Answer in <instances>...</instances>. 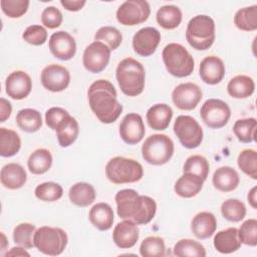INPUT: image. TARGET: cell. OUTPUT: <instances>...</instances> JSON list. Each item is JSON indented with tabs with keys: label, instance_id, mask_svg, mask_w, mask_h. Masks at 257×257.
<instances>
[{
	"label": "cell",
	"instance_id": "6da1fadb",
	"mask_svg": "<svg viewBox=\"0 0 257 257\" xmlns=\"http://www.w3.org/2000/svg\"><path fill=\"white\" fill-rule=\"evenodd\" d=\"M116 213L119 218L130 220L137 225H147L157 212L156 201L145 195H140L134 189H122L115 194Z\"/></svg>",
	"mask_w": 257,
	"mask_h": 257
},
{
	"label": "cell",
	"instance_id": "7a4b0ae2",
	"mask_svg": "<svg viewBox=\"0 0 257 257\" xmlns=\"http://www.w3.org/2000/svg\"><path fill=\"white\" fill-rule=\"evenodd\" d=\"M88 104L102 123L114 122L122 111L113 84L107 79H98L90 84L87 91Z\"/></svg>",
	"mask_w": 257,
	"mask_h": 257
},
{
	"label": "cell",
	"instance_id": "3957f363",
	"mask_svg": "<svg viewBox=\"0 0 257 257\" xmlns=\"http://www.w3.org/2000/svg\"><path fill=\"white\" fill-rule=\"evenodd\" d=\"M115 77L120 90L127 96H138L145 88L146 71L143 64L133 57L119 61L115 69Z\"/></svg>",
	"mask_w": 257,
	"mask_h": 257
},
{
	"label": "cell",
	"instance_id": "277c9868",
	"mask_svg": "<svg viewBox=\"0 0 257 257\" xmlns=\"http://www.w3.org/2000/svg\"><path fill=\"white\" fill-rule=\"evenodd\" d=\"M215 38V22L210 16L199 14L189 21L186 29V39L194 49H209Z\"/></svg>",
	"mask_w": 257,
	"mask_h": 257
},
{
	"label": "cell",
	"instance_id": "5b68a950",
	"mask_svg": "<svg viewBox=\"0 0 257 257\" xmlns=\"http://www.w3.org/2000/svg\"><path fill=\"white\" fill-rule=\"evenodd\" d=\"M105 176L109 182L115 185L136 183L143 178L144 169L138 161L117 156L107 162Z\"/></svg>",
	"mask_w": 257,
	"mask_h": 257
},
{
	"label": "cell",
	"instance_id": "8992f818",
	"mask_svg": "<svg viewBox=\"0 0 257 257\" xmlns=\"http://www.w3.org/2000/svg\"><path fill=\"white\" fill-rule=\"evenodd\" d=\"M162 57L167 71L175 77H187L194 71V58L182 44L174 42L167 44L163 49Z\"/></svg>",
	"mask_w": 257,
	"mask_h": 257
},
{
	"label": "cell",
	"instance_id": "52a82bcc",
	"mask_svg": "<svg viewBox=\"0 0 257 257\" xmlns=\"http://www.w3.org/2000/svg\"><path fill=\"white\" fill-rule=\"evenodd\" d=\"M174 142L164 134H155L148 137L142 146L143 159L154 166L167 164L174 155Z\"/></svg>",
	"mask_w": 257,
	"mask_h": 257
},
{
	"label": "cell",
	"instance_id": "ba28073f",
	"mask_svg": "<svg viewBox=\"0 0 257 257\" xmlns=\"http://www.w3.org/2000/svg\"><path fill=\"white\" fill-rule=\"evenodd\" d=\"M68 237L59 227L42 226L34 234V247L48 256L60 255L66 248Z\"/></svg>",
	"mask_w": 257,
	"mask_h": 257
},
{
	"label": "cell",
	"instance_id": "9c48e42d",
	"mask_svg": "<svg viewBox=\"0 0 257 257\" xmlns=\"http://www.w3.org/2000/svg\"><path fill=\"white\" fill-rule=\"evenodd\" d=\"M173 128L179 142L186 149H196L203 141V128L191 115H179Z\"/></svg>",
	"mask_w": 257,
	"mask_h": 257
},
{
	"label": "cell",
	"instance_id": "30bf717a",
	"mask_svg": "<svg viewBox=\"0 0 257 257\" xmlns=\"http://www.w3.org/2000/svg\"><path fill=\"white\" fill-rule=\"evenodd\" d=\"M200 116L207 126L221 128L228 123L231 116V108L221 99L209 98L201 106Z\"/></svg>",
	"mask_w": 257,
	"mask_h": 257
},
{
	"label": "cell",
	"instance_id": "8fae6325",
	"mask_svg": "<svg viewBox=\"0 0 257 257\" xmlns=\"http://www.w3.org/2000/svg\"><path fill=\"white\" fill-rule=\"evenodd\" d=\"M151 14L149 2L145 0L124 1L116 10L117 21L124 26H135L146 22Z\"/></svg>",
	"mask_w": 257,
	"mask_h": 257
},
{
	"label": "cell",
	"instance_id": "7c38bea8",
	"mask_svg": "<svg viewBox=\"0 0 257 257\" xmlns=\"http://www.w3.org/2000/svg\"><path fill=\"white\" fill-rule=\"evenodd\" d=\"M110 49L100 41H93L83 51L82 64L91 73H98L104 70L110 59Z\"/></svg>",
	"mask_w": 257,
	"mask_h": 257
},
{
	"label": "cell",
	"instance_id": "4fadbf2b",
	"mask_svg": "<svg viewBox=\"0 0 257 257\" xmlns=\"http://www.w3.org/2000/svg\"><path fill=\"white\" fill-rule=\"evenodd\" d=\"M40 80L45 89L52 92H60L69 85L70 73L66 67L52 63L42 69Z\"/></svg>",
	"mask_w": 257,
	"mask_h": 257
},
{
	"label": "cell",
	"instance_id": "5bb4252c",
	"mask_svg": "<svg viewBox=\"0 0 257 257\" xmlns=\"http://www.w3.org/2000/svg\"><path fill=\"white\" fill-rule=\"evenodd\" d=\"M202 97V89L193 82L180 83L172 91V100L175 106L182 110L196 108Z\"/></svg>",
	"mask_w": 257,
	"mask_h": 257
},
{
	"label": "cell",
	"instance_id": "9a60e30c",
	"mask_svg": "<svg viewBox=\"0 0 257 257\" xmlns=\"http://www.w3.org/2000/svg\"><path fill=\"white\" fill-rule=\"evenodd\" d=\"M161 33L155 27H144L140 29L133 37L134 51L143 57L154 54L160 44Z\"/></svg>",
	"mask_w": 257,
	"mask_h": 257
},
{
	"label": "cell",
	"instance_id": "2e32d148",
	"mask_svg": "<svg viewBox=\"0 0 257 257\" xmlns=\"http://www.w3.org/2000/svg\"><path fill=\"white\" fill-rule=\"evenodd\" d=\"M120 139L127 145H137L145 137L146 128L143 117L136 112L125 114L118 126Z\"/></svg>",
	"mask_w": 257,
	"mask_h": 257
},
{
	"label": "cell",
	"instance_id": "e0dca14e",
	"mask_svg": "<svg viewBox=\"0 0 257 257\" xmlns=\"http://www.w3.org/2000/svg\"><path fill=\"white\" fill-rule=\"evenodd\" d=\"M51 54L60 60H69L76 53L75 39L66 31L54 32L48 41Z\"/></svg>",
	"mask_w": 257,
	"mask_h": 257
},
{
	"label": "cell",
	"instance_id": "ac0fdd59",
	"mask_svg": "<svg viewBox=\"0 0 257 257\" xmlns=\"http://www.w3.org/2000/svg\"><path fill=\"white\" fill-rule=\"evenodd\" d=\"M6 93L13 99L20 100L29 95L32 89V80L28 73L23 70L11 72L5 81Z\"/></svg>",
	"mask_w": 257,
	"mask_h": 257
},
{
	"label": "cell",
	"instance_id": "d6986e66",
	"mask_svg": "<svg viewBox=\"0 0 257 257\" xmlns=\"http://www.w3.org/2000/svg\"><path fill=\"white\" fill-rule=\"evenodd\" d=\"M225 71L223 60L216 55L206 56L199 66L201 79L209 85H215L221 82L225 76Z\"/></svg>",
	"mask_w": 257,
	"mask_h": 257
},
{
	"label": "cell",
	"instance_id": "ffe728a7",
	"mask_svg": "<svg viewBox=\"0 0 257 257\" xmlns=\"http://www.w3.org/2000/svg\"><path fill=\"white\" fill-rule=\"evenodd\" d=\"M140 230L138 225L130 220H123L115 225L112 232V240L120 249H130L139 240Z\"/></svg>",
	"mask_w": 257,
	"mask_h": 257
},
{
	"label": "cell",
	"instance_id": "44dd1931",
	"mask_svg": "<svg viewBox=\"0 0 257 257\" xmlns=\"http://www.w3.org/2000/svg\"><path fill=\"white\" fill-rule=\"evenodd\" d=\"M0 181L5 188L9 190H17L25 185L27 174L21 165L17 163H9L2 167Z\"/></svg>",
	"mask_w": 257,
	"mask_h": 257
},
{
	"label": "cell",
	"instance_id": "7402d4cb",
	"mask_svg": "<svg viewBox=\"0 0 257 257\" xmlns=\"http://www.w3.org/2000/svg\"><path fill=\"white\" fill-rule=\"evenodd\" d=\"M217 229V220L213 213L203 211L196 214L191 223V230L200 240L210 238Z\"/></svg>",
	"mask_w": 257,
	"mask_h": 257
},
{
	"label": "cell",
	"instance_id": "603a6c76",
	"mask_svg": "<svg viewBox=\"0 0 257 257\" xmlns=\"http://www.w3.org/2000/svg\"><path fill=\"white\" fill-rule=\"evenodd\" d=\"M173 117V109L167 103H157L151 106L147 111V122L155 131L166 130Z\"/></svg>",
	"mask_w": 257,
	"mask_h": 257
},
{
	"label": "cell",
	"instance_id": "cb8c5ba5",
	"mask_svg": "<svg viewBox=\"0 0 257 257\" xmlns=\"http://www.w3.org/2000/svg\"><path fill=\"white\" fill-rule=\"evenodd\" d=\"M212 183L218 191L228 193L234 191L238 187L240 177L235 169L229 166H223L214 172Z\"/></svg>",
	"mask_w": 257,
	"mask_h": 257
},
{
	"label": "cell",
	"instance_id": "d4e9b609",
	"mask_svg": "<svg viewBox=\"0 0 257 257\" xmlns=\"http://www.w3.org/2000/svg\"><path fill=\"white\" fill-rule=\"evenodd\" d=\"M213 244L215 249L222 254L236 252L241 247V241L238 236V229L230 227L216 233Z\"/></svg>",
	"mask_w": 257,
	"mask_h": 257
},
{
	"label": "cell",
	"instance_id": "484cf974",
	"mask_svg": "<svg viewBox=\"0 0 257 257\" xmlns=\"http://www.w3.org/2000/svg\"><path fill=\"white\" fill-rule=\"evenodd\" d=\"M204 180L192 173H184L175 183V193L182 198H193L197 196L204 184Z\"/></svg>",
	"mask_w": 257,
	"mask_h": 257
},
{
	"label": "cell",
	"instance_id": "4316f807",
	"mask_svg": "<svg viewBox=\"0 0 257 257\" xmlns=\"http://www.w3.org/2000/svg\"><path fill=\"white\" fill-rule=\"evenodd\" d=\"M88 219L99 231H107L113 224V211L107 203H96L89 210Z\"/></svg>",
	"mask_w": 257,
	"mask_h": 257
},
{
	"label": "cell",
	"instance_id": "83f0119b",
	"mask_svg": "<svg viewBox=\"0 0 257 257\" xmlns=\"http://www.w3.org/2000/svg\"><path fill=\"white\" fill-rule=\"evenodd\" d=\"M70 202L77 207H88L96 198L94 187L85 182H78L72 185L68 192Z\"/></svg>",
	"mask_w": 257,
	"mask_h": 257
},
{
	"label": "cell",
	"instance_id": "f1b7e54d",
	"mask_svg": "<svg viewBox=\"0 0 257 257\" xmlns=\"http://www.w3.org/2000/svg\"><path fill=\"white\" fill-rule=\"evenodd\" d=\"M255 90V82L252 77L239 74L231 78L227 84V92L230 96L238 99H244L253 94Z\"/></svg>",
	"mask_w": 257,
	"mask_h": 257
},
{
	"label": "cell",
	"instance_id": "f546056e",
	"mask_svg": "<svg viewBox=\"0 0 257 257\" xmlns=\"http://www.w3.org/2000/svg\"><path fill=\"white\" fill-rule=\"evenodd\" d=\"M56 137L61 148H67L72 145L79 134V125L77 120L68 114L56 127Z\"/></svg>",
	"mask_w": 257,
	"mask_h": 257
},
{
	"label": "cell",
	"instance_id": "4dcf8cb0",
	"mask_svg": "<svg viewBox=\"0 0 257 257\" xmlns=\"http://www.w3.org/2000/svg\"><path fill=\"white\" fill-rule=\"evenodd\" d=\"M52 155L47 149H37L30 154L27 167L34 175H42L49 171L52 166Z\"/></svg>",
	"mask_w": 257,
	"mask_h": 257
},
{
	"label": "cell",
	"instance_id": "1f68e13d",
	"mask_svg": "<svg viewBox=\"0 0 257 257\" xmlns=\"http://www.w3.org/2000/svg\"><path fill=\"white\" fill-rule=\"evenodd\" d=\"M182 11L176 5H164L156 14L158 24L168 30L177 28L182 22Z\"/></svg>",
	"mask_w": 257,
	"mask_h": 257
},
{
	"label": "cell",
	"instance_id": "d6a6232c",
	"mask_svg": "<svg viewBox=\"0 0 257 257\" xmlns=\"http://www.w3.org/2000/svg\"><path fill=\"white\" fill-rule=\"evenodd\" d=\"M21 149L19 135L6 127H0V156L10 158L15 156Z\"/></svg>",
	"mask_w": 257,
	"mask_h": 257
},
{
	"label": "cell",
	"instance_id": "836d02e7",
	"mask_svg": "<svg viewBox=\"0 0 257 257\" xmlns=\"http://www.w3.org/2000/svg\"><path fill=\"white\" fill-rule=\"evenodd\" d=\"M16 123L23 132L35 133L42 126V116L34 108H23L16 114Z\"/></svg>",
	"mask_w": 257,
	"mask_h": 257
},
{
	"label": "cell",
	"instance_id": "e575fe53",
	"mask_svg": "<svg viewBox=\"0 0 257 257\" xmlns=\"http://www.w3.org/2000/svg\"><path fill=\"white\" fill-rule=\"evenodd\" d=\"M234 24L242 31H255L257 29V5L239 9L234 15Z\"/></svg>",
	"mask_w": 257,
	"mask_h": 257
},
{
	"label": "cell",
	"instance_id": "d590c367",
	"mask_svg": "<svg viewBox=\"0 0 257 257\" xmlns=\"http://www.w3.org/2000/svg\"><path fill=\"white\" fill-rule=\"evenodd\" d=\"M257 120L254 117L241 118L235 121L233 125V133L239 142L248 144L256 139Z\"/></svg>",
	"mask_w": 257,
	"mask_h": 257
},
{
	"label": "cell",
	"instance_id": "8d00e7d4",
	"mask_svg": "<svg viewBox=\"0 0 257 257\" xmlns=\"http://www.w3.org/2000/svg\"><path fill=\"white\" fill-rule=\"evenodd\" d=\"M173 253L178 257H205L207 254L204 246L193 239L179 240L174 246Z\"/></svg>",
	"mask_w": 257,
	"mask_h": 257
},
{
	"label": "cell",
	"instance_id": "74e56055",
	"mask_svg": "<svg viewBox=\"0 0 257 257\" xmlns=\"http://www.w3.org/2000/svg\"><path fill=\"white\" fill-rule=\"evenodd\" d=\"M36 232L35 225L31 223H20L13 230V241L18 246L25 249L34 247V234Z\"/></svg>",
	"mask_w": 257,
	"mask_h": 257
},
{
	"label": "cell",
	"instance_id": "f35d334b",
	"mask_svg": "<svg viewBox=\"0 0 257 257\" xmlns=\"http://www.w3.org/2000/svg\"><path fill=\"white\" fill-rule=\"evenodd\" d=\"M221 213L226 220L237 223L242 221L246 216V207L238 199H228L222 203Z\"/></svg>",
	"mask_w": 257,
	"mask_h": 257
},
{
	"label": "cell",
	"instance_id": "ab89813d",
	"mask_svg": "<svg viewBox=\"0 0 257 257\" xmlns=\"http://www.w3.org/2000/svg\"><path fill=\"white\" fill-rule=\"evenodd\" d=\"M239 169L251 179H257V152L252 149L243 150L237 158Z\"/></svg>",
	"mask_w": 257,
	"mask_h": 257
},
{
	"label": "cell",
	"instance_id": "60d3db41",
	"mask_svg": "<svg viewBox=\"0 0 257 257\" xmlns=\"http://www.w3.org/2000/svg\"><path fill=\"white\" fill-rule=\"evenodd\" d=\"M140 254L143 257H162L166 254V246L163 238L149 236L145 238L140 246Z\"/></svg>",
	"mask_w": 257,
	"mask_h": 257
},
{
	"label": "cell",
	"instance_id": "b9f144b4",
	"mask_svg": "<svg viewBox=\"0 0 257 257\" xmlns=\"http://www.w3.org/2000/svg\"><path fill=\"white\" fill-rule=\"evenodd\" d=\"M210 171V165L207 159L201 155L190 156L183 167L184 173H192L199 176L204 181H206Z\"/></svg>",
	"mask_w": 257,
	"mask_h": 257
},
{
	"label": "cell",
	"instance_id": "7bdbcfd3",
	"mask_svg": "<svg viewBox=\"0 0 257 257\" xmlns=\"http://www.w3.org/2000/svg\"><path fill=\"white\" fill-rule=\"evenodd\" d=\"M94 40L104 43L110 50H115L121 44L122 35L120 31L113 26H102L94 34Z\"/></svg>",
	"mask_w": 257,
	"mask_h": 257
},
{
	"label": "cell",
	"instance_id": "ee69618b",
	"mask_svg": "<svg viewBox=\"0 0 257 257\" xmlns=\"http://www.w3.org/2000/svg\"><path fill=\"white\" fill-rule=\"evenodd\" d=\"M34 195L40 201L55 202L62 197L63 189L58 183L45 182L35 188Z\"/></svg>",
	"mask_w": 257,
	"mask_h": 257
},
{
	"label": "cell",
	"instance_id": "f6af8a7d",
	"mask_svg": "<svg viewBox=\"0 0 257 257\" xmlns=\"http://www.w3.org/2000/svg\"><path fill=\"white\" fill-rule=\"evenodd\" d=\"M238 236L242 244L248 246L257 245V220L248 219L238 229Z\"/></svg>",
	"mask_w": 257,
	"mask_h": 257
},
{
	"label": "cell",
	"instance_id": "bcb514c9",
	"mask_svg": "<svg viewBox=\"0 0 257 257\" xmlns=\"http://www.w3.org/2000/svg\"><path fill=\"white\" fill-rule=\"evenodd\" d=\"M1 9L5 15L10 18H19L23 16L29 7L28 0H1Z\"/></svg>",
	"mask_w": 257,
	"mask_h": 257
},
{
	"label": "cell",
	"instance_id": "7dc6e473",
	"mask_svg": "<svg viewBox=\"0 0 257 257\" xmlns=\"http://www.w3.org/2000/svg\"><path fill=\"white\" fill-rule=\"evenodd\" d=\"M22 38L29 44L39 46L46 42L47 40V31L41 25H30L28 26L23 34Z\"/></svg>",
	"mask_w": 257,
	"mask_h": 257
},
{
	"label": "cell",
	"instance_id": "c3c4849f",
	"mask_svg": "<svg viewBox=\"0 0 257 257\" xmlns=\"http://www.w3.org/2000/svg\"><path fill=\"white\" fill-rule=\"evenodd\" d=\"M62 21L63 16L61 11L54 6L46 7L41 13V22L45 27L49 29H55L59 27Z\"/></svg>",
	"mask_w": 257,
	"mask_h": 257
},
{
	"label": "cell",
	"instance_id": "681fc988",
	"mask_svg": "<svg viewBox=\"0 0 257 257\" xmlns=\"http://www.w3.org/2000/svg\"><path fill=\"white\" fill-rule=\"evenodd\" d=\"M69 114V112L59 106H53L45 112V123L48 127L55 131L57 125Z\"/></svg>",
	"mask_w": 257,
	"mask_h": 257
},
{
	"label": "cell",
	"instance_id": "f907efd6",
	"mask_svg": "<svg viewBox=\"0 0 257 257\" xmlns=\"http://www.w3.org/2000/svg\"><path fill=\"white\" fill-rule=\"evenodd\" d=\"M12 112V105L10 101L5 99L4 97L0 98V122H4L8 119Z\"/></svg>",
	"mask_w": 257,
	"mask_h": 257
},
{
	"label": "cell",
	"instance_id": "816d5d0a",
	"mask_svg": "<svg viewBox=\"0 0 257 257\" xmlns=\"http://www.w3.org/2000/svg\"><path fill=\"white\" fill-rule=\"evenodd\" d=\"M85 0H61L60 4L68 11H79L85 5Z\"/></svg>",
	"mask_w": 257,
	"mask_h": 257
},
{
	"label": "cell",
	"instance_id": "f5cc1de1",
	"mask_svg": "<svg viewBox=\"0 0 257 257\" xmlns=\"http://www.w3.org/2000/svg\"><path fill=\"white\" fill-rule=\"evenodd\" d=\"M5 257L8 256H30V254L25 250V248L19 246V247H13L10 251H7L4 255Z\"/></svg>",
	"mask_w": 257,
	"mask_h": 257
},
{
	"label": "cell",
	"instance_id": "db71d44e",
	"mask_svg": "<svg viewBox=\"0 0 257 257\" xmlns=\"http://www.w3.org/2000/svg\"><path fill=\"white\" fill-rule=\"evenodd\" d=\"M256 191H257V188L256 187H253L249 192H248V195H247V199H248V202L250 204V206L253 208V209H256L257 208V198H256Z\"/></svg>",
	"mask_w": 257,
	"mask_h": 257
},
{
	"label": "cell",
	"instance_id": "11a10c76",
	"mask_svg": "<svg viewBox=\"0 0 257 257\" xmlns=\"http://www.w3.org/2000/svg\"><path fill=\"white\" fill-rule=\"evenodd\" d=\"M8 246V241L6 239V236L3 232H1V251L6 250V247Z\"/></svg>",
	"mask_w": 257,
	"mask_h": 257
}]
</instances>
